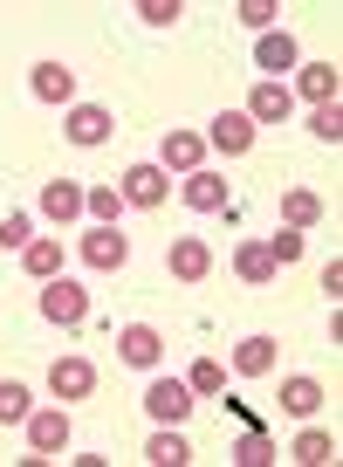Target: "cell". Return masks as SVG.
Wrapping results in <instances>:
<instances>
[{"label": "cell", "mask_w": 343, "mask_h": 467, "mask_svg": "<svg viewBox=\"0 0 343 467\" xmlns=\"http://www.w3.org/2000/svg\"><path fill=\"white\" fill-rule=\"evenodd\" d=\"M241 110H247V124L261 131V124H288L296 97H288V83H268V76H261V83L247 89V103H241Z\"/></svg>", "instance_id": "obj_14"}, {"label": "cell", "mask_w": 343, "mask_h": 467, "mask_svg": "<svg viewBox=\"0 0 343 467\" xmlns=\"http://www.w3.org/2000/svg\"><path fill=\"white\" fill-rule=\"evenodd\" d=\"M158 165H165L172 179H186L206 165V138L200 131H165V145H158Z\"/></svg>", "instance_id": "obj_15"}, {"label": "cell", "mask_w": 343, "mask_h": 467, "mask_svg": "<svg viewBox=\"0 0 343 467\" xmlns=\"http://www.w3.org/2000/svg\"><path fill=\"white\" fill-rule=\"evenodd\" d=\"M117 192H124V206H138V213H158V206L172 200V172L158 159H144V165H130V172L117 179Z\"/></svg>", "instance_id": "obj_3"}, {"label": "cell", "mask_w": 343, "mask_h": 467, "mask_svg": "<svg viewBox=\"0 0 343 467\" xmlns=\"http://www.w3.org/2000/svg\"><path fill=\"white\" fill-rule=\"evenodd\" d=\"M28 241H35V213H0V248L21 254Z\"/></svg>", "instance_id": "obj_28"}, {"label": "cell", "mask_w": 343, "mask_h": 467, "mask_svg": "<svg viewBox=\"0 0 343 467\" xmlns=\"http://www.w3.org/2000/svg\"><path fill=\"white\" fill-rule=\"evenodd\" d=\"M15 262H21V275H35V282H56V275H62V241H56V234H35V241L15 254Z\"/></svg>", "instance_id": "obj_20"}, {"label": "cell", "mask_w": 343, "mask_h": 467, "mask_svg": "<svg viewBox=\"0 0 343 467\" xmlns=\"http://www.w3.org/2000/svg\"><path fill=\"white\" fill-rule=\"evenodd\" d=\"M323 296H329V303L343 296V262H329V268H323Z\"/></svg>", "instance_id": "obj_34"}, {"label": "cell", "mask_w": 343, "mask_h": 467, "mask_svg": "<svg viewBox=\"0 0 343 467\" xmlns=\"http://www.w3.org/2000/svg\"><path fill=\"white\" fill-rule=\"evenodd\" d=\"M186 385H192V399H213L220 385H227V371H220V358H192V371H186Z\"/></svg>", "instance_id": "obj_27"}, {"label": "cell", "mask_w": 343, "mask_h": 467, "mask_svg": "<svg viewBox=\"0 0 343 467\" xmlns=\"http://www.w3.org/2000/svg\"><path fill=\"white\" fill-rule=\"evenodd\" d=\"M144 461H151V467H186L192 447H186V433H179V426H151V440H144Z\"/></svg>", "instance_id": "obj_22"}, {"label": "cell", "mask_w": 343, "mask_h": 467, "mask_svg": "<svg viewBox=\"0 0 343 467\" xmlns=\"http://www.w3.org/2000/svg\"><path fill=\"white\" fill-rule=\"evenodd\" d=\"M302 62V42L288 28H268V35H255V69H268V83H282L288 69Z\"/></svg>", "instance_id": "obj_13"}, {"label": "cell", "mask_w": 343, "mask_h": 467, "mask_svg": "<svg viewBox=\"0 0 343 467\" xmlns=\"http://www.w3.org/2000/svg\"><path fill=\"white\" fill-rule=\"evenodd\" d=\"M179 200H186L192 213H227V206H234V186H227V179L213 172V165H200V172H186Z\"/></svg>", "instance_id": "obj_11"}, {"label": "cell", "mask_w": 343, "mask_h": 467, "mask_svg": "<svg viewBox=\"0 0 343 467\" xmlns=\"http://www.w3.org/2000/svg\"><path fill=\"white\" fill-rule=\"evenodd\" d=\"M192 385L186 379H165V371H151V385H144V412H151V426H186L192 420Z\"/></svg>", "instance_id": "obj_1"}, {"label": "cell", "mask_w": 343, "mask_h": 467, "mask_svg": "<svg viewBox=\"0 0 343 467\" xmlns=\"http://www.w3.org/2000/svg\"><path fill=\"white\" fill-rule=\"evenodd\" d=\"M179 15H186V0H138L144 28H179Z\"/></svg>", "instance_id": "obj_29"}, {"label": "cell", "mask_w": 343, "mask_h": 467, "mask_svg": "<svg viewBox=\"0 0 343 467\" xmlns=\"http://www.w3.org/2000/svg\"><path fill=\"white\" fill-rule=\"evenodd\" d=\"M35 309H42L56 330H76V323H89V289H83V282H69V275H56V282H42Z\"/></svg>", "instance_id": "obj_2"}, {"label": "cell", "mask_w": 343, "mask_h": 467, "mask_svg": "<svg viewBox=\"0 0 343 467\" xmlns=\"http://www.w3.org/2000/svg\"><path fill=\"white\" fill-rule=\"evenodd\" d=\"M309 138L337 145V138H343V103H323V110H309Z\"/></svg>", "instance_id": "obj_30"}, {"label": "cell", "mask_w": 343, "mask_h": 467, "mask_svg": "<svg viewBox=\"0 0 343 467\" xmlns=\"http://www.w3.org/2000/svg\"><path fill=\"white\" fill-rule=\"evenodd\" d=\"M35 206H42V213L56 220V227H69V220H83V186H76V179H48Z\"/></svg>", "instance_id": "obj_21"}, {"label": "cell", "mask_w": 343, "mask_h": 467, "mask_svg": "<svg viewBox=\"0 0 343 467\" xmlns=\"http://www.w3.org/2000/svg\"><path fill=\"white\" fill-rule=\"evenodd\" d=\"M337 89H343L337 62H296V89H288V97H302L309 110H323V103H337Z\"/></svg>", "instance_id": "obj_10"}, {"label": "cell", "mask_w": 343, "mask_h": 467, "mask_svg": "<svg viewBox=\"0 0 343 467\" xmlns=\"http://www.w3.org/2000/svg\"><path fill=\"white\" fill-rule=\"evenodd\" d=\"M28 97L69 110V103H76V69H69V62H35V69H28Z\"/></svg>", "instance_id": "obj_12"}, {"label": "cell", "mask_w": 343, "mask_h": 467, "mask_svg": "<svg viewBox=\"0 0 343 467\" xmlns=\"http://www.w3.org/2000/svg\"><path fill=\"white\" fill-rule=\"evenodd\" d=\"M110 131H117V117L103 110V103H69V117H62V138H69L76 151L110 145Z\"/></svg>", "instance_id": "obj_7"}, {"label": "cell", "mask_w": 343, "mask_h": 467, "mask_svg": "<svg viewBox=\"0 0 343 467\" xmlns=\"http://www.w3.org/2000/svg\"><path fill=\"white\" fill-rule=\"evenodd\" d=\"M234 461H241V467H268V461H275V440H261V433H241Z\"/></svg>", "instance_id": "obj_33"}, {"label": "cell", "mask_w": 343, "mask_h": 467, "mask_svg": "<svg viewBox=\"0 0 343 467\" xmlns=\"http://www.w3.org/2000/svg\"><path fill=\"white\" fill-rule=\"evenodd\" d=\"M275 406H282L288 420H316V406H323V385H316L309 371H288L282 392H275Z\"/></svg>", "instance_id": "obj_18"}, {"label": "cell", "mask_w": 343, "mask_h": 467, "mask_svg": "<svg viewBox=\"0 0 343 467\" xmlns=\"http://www.w3.org/2000/svg\"><path fill=\"white\" fill-rule=\"evenodd\" d=\"M234 275H241L247 289H268V282L282 275V268H275V254H268V241H241V248H234Z\"/></svg>", "instance_id": "obj_19"}, {"label": "cell", "mask_w": 343, "mask_h": 467, "mask_svg": "<svg viewBox=\"0 0 343 467\" xmlns=\"http://www.w3.org/2000/svg\"><path fill=\"white\" fill-rule=\"evenodd\" d=\"M117 365H130V371H165V337L151 330V323H124L117 330Z\"/></svg>", "instance_id": "obj_5"}, {"label": "cell", "mask_w": 343, "mask_h": 467, "mask_svg": "<svg viewBox=\"0 0 343 467\" xmlns=\"http://www.w3.org/2000/svg\"><path fill=\"white\" fill-rule=\"evenodd\" d=\"M275 358H282V344H275V337H241V344H234V379H268L275 371Z\"/></svg>", "instance_id": "obj_17"}, {"label": "cell", "mask_w": 343, "mask_h": 467, "mask_svg": "<svg viewBox=\"0 0 343 467\" xmlns=\"http://www.w3.org/2000/svg\"><path fill=\"white\" fill-rule=\"evenodd\" d=\"M21 433H28V461H56V453L69 447V412L62 406H35L28 420H21Z\"/></svg>", "instance_id": "obj_4"}, {"label": "cell", "mask_w": 343, "mask_h": 467, "mask_svg": "<svg viewBox=\"0 0 343 467\" xmlns=\"http://www.w3.org/2000/svg\"><path fill=\"white\" fill-rule=\"evenodd\" d=\"M165 268L179 282H206L213 275V248H206L200 234H179V241H172V254H165Z\"/></svg>", "instance_id": "obj_16"}, {"label": "cell", "mask_w": 343, "mask_h": 467, "mask_svg": "<svg viewBox=\"0 0 343 467\" xmlns=\"http://www.w3.org/2000/svg\"><path fill=\"white\" fill-rule=\"evenodd\" d=\"M83 213L97 220V227H117V220H124V192H117L110 179H103V186H83Z\"/></svg>", "instance_id": "obj_24"}, {"label": "cell", "mask_w": 343, "mask_h": 467, "mask_svg": "<svg viewBox=\"0 0 343 467\" xmlns=\"http://www.w3.org/2000/svg\"><path fill=\"white\" fill-rule=\"evenodd\" d=\"M48 392H56V406H76V399H89L97 392V365H89V358H56V365H48Z\"/></svg>", "instance_id": "obj_9"}, {"label": "cell", "mask_w": 343, "mask_h": 467, "mask_svg": "<svg viewBox=\"0 0 343 467\" xmlns=\"http://www.w3.org/2000/svg\"><path fill=\"white\" fill-rule=\"evenodd\" d=\"M288 453H296L302 467H337V440H329L323 426H309V420H302V433L288 440Z\"/></svg>", "instance_id": "obj_23"}, {"label": "cell", "mask_w": 343, "mask_h": 467, "mask_svg": "<svg viewBox=\"0 0 343 467\" xmlns=\"http://www.w3.org/2000/svg\"><path fill=\"white\" fill-rule=\"evenodd\" d=\"M268 254H275V268L302 262V227H275V234H268Z\"/></svg>", "instance_id": "obj_31"}, {"label": "cell", "mask_w": 343, "mask_h": 467, "mask_svg": "<svg viewBox=\"0 0 343 467\" xmlns=\"http://www.w3.org/2000/svg\"><path fill=\"white\" fill-rule=\"evenodd\" d=\"M124 262H130V234H117V227H89L83 234V268L89 275H117Z\"/></svg>", "instance_id": "obj_8"}, {"label": "cell", "mask_w": 343, "mask_h": 467, "mask_svg": "<svg viewBox=\"0 0 343 467\" xmlns=\"http://www.w3.org/2000/svg\"><path fill=\"white\" fill-rule=\"evenodd\" d=\"M35 412V392L21 379H0V426H21Z\"/></svg>", "instance_id": "obj_26"}, {"label": "cell", "mask_w": 343, "mask_h": 467, "mask_svg": "<svg viewBox=\"0 0 343 467\" xmlns=\"http://www.w3.org/2000/svg\"><path fill=\"white\" fill-rule=\"evenodd\" d=\"M316 220H323V200H316L309 186H288V192H282V227H302V234H309Z\"/></svg>", "instance_id": "obj_25"}, {"label": "cell", "mask_w": 343, "mask_h": 467, "mask_svg": "<svg viewBox=\"0 0 343 467\" xmlns=\"http://www.w3.org/2000/svg\"><path fill=\"white\" fill-rule=\"evenodd\" d=\"M234 15H241V28L268 35V28H275V15H282V7H275V0H241V7H234Z\"/></svg>", "instance_id": "obj_32"}, {"label": "cell", "mask_w": 343, "mask_h": 467, "mask_svg": "<svg viewBox=\"0 0 343 467\" xmlns=\"http://www.w3.org/2000/svg\"><path fill=\"white\" fill-rule=\"evenodd\" d=\"M200 138H206V151H220V159H247V151L261 145V131L247 124V110H220Z\"/></svg>", "instance_id": "obj_6"}]
</instances>
